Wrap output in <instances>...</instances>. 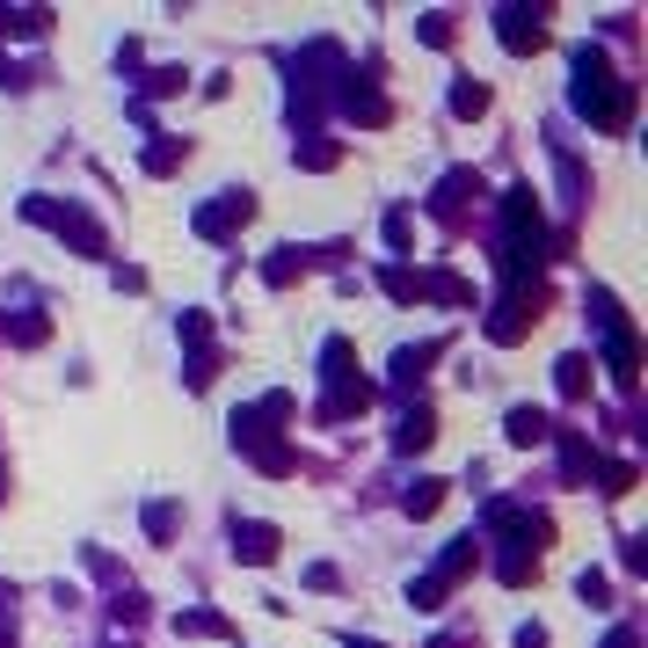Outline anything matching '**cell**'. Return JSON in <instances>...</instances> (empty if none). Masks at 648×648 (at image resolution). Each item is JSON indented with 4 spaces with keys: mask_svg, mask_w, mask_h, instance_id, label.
I'll use <instances>...</instances> for the list:
<instances>
[{
    "mask_svg": "<svg viewBox=\"0 0 648 648\" xmlns=\"http://www.w3.org/2000/svg\"><path fill=\"white\" fill-rule=\"evenodd\" d=\"M518 648H547V634H539V626H518Z\"/></svg>",
    "mask_w": 648,
    "mask_h": 648,
    "instance_id": "17",
    "label": "cell"
},
{
    "mask_svg": "<svg viewBox=\"0 0 648 648\" xmlns=\"http://www.w3.org/2000/svg\"><path fill=\"white\" fill-rule=\"evenodd\" d=\"M146 532H153V539H169V532H175V503H153V510H146Z\"/></svg>",
    "mask_w": 648,
    "mask_h": 648,
    "instance_id": "15",
    "label": "cell"
},
{
    "mask_svg": "<svg viewBox=\"0 0 648 648\" xmlns=\"http://www.w3.org/2000/svg\"><path fill=\"white\" fill-rule=\"evenodd\" d=\"M437 358H445V342H409V350H394V379H401V386H415V379H423V372H431Z\"/></svg>",
    "mask_w": 648,
    "mask_h": 648,
    "instance_id": "6",
    "label": "cell"
},
{
    "mask_svg": "<svg viewBox=\"0 0 648 648\" xmlns=\"http://www.w3.org/2000/svg\"><path fill=\"white\" fill-rule=\"evenodd\" d=\"M605 648H634V634H626V626H620V634H612V641H605Z\"/></svg>",
    "mask_w": 648,
    "mask_h": 648,
    "instance_id": "18",
    "label": "cell"
},
{
    "mask_svg": "<svg viewBox=\"0 0 648 648\" xmlns=\"http://www.w3.org/2000/svg\"><path fill=\"white\" fill-rule=\"evenodd\" d=\"M452 110H459V117H481V110H488V88H481V80H459V88H452Z\"/></svg>",
    "mask_w": 648,
    "mask_h": 648,
    "instance_id": "13",
    "label": "cell"
},
{
    "mask_svg": "<svg viewBox=\"0 0 648 648\" xmlns=\"http://www.w3.org/2000/svg\"><path fill=\"white\" fill-rule=\"evenodd\" d=\"M431 437H437V415L431 409H409V415H401V431H394V445H401V452H423Z\"/></svg>",
    "mask_w": 648,
    "mask_h": 648,
    "instance_id": "9",
    "label": "cell"
},
{
    "mask_svg": "<svg viewBox=\"0 0 648 648\" xmlns=\"http://www.w3.org/2000/svg\"><path fill=\"white\" fill-rule=\"evenodd\" d=\"M386 240H394V248H409V240H415V219H409V212H386Z\"/></svg>",
    "mask_w": 648,
    "mask_h": 648,
    "instance_id": "14",
    "label": "cell"
},
{
    "mask_svg": "<svg viewBox=\"0 0 648 648\" xmlns=\"http://www.w3.org/2000/svg\"><path fill=\"white\" fill-rule=\"evenodd\" d=\"M496 37H503V51H518V59H525V51L547 45V23H539V15H525V8H503V15H496Z\"/></svg>",
    "mask_w": 648,
    "mask_h": 648,
    "instance_id": "4",
    "label": "cell"
},
{
    "mask_svg": "<svg viewBox=\"0 0 648 648\" xmlns=\"http://www.w3.org/2000/svg\"><path fill=\"white\" fill-rule=\"evenodd\" d=\"M234 553L248 561V569H270V561H277V525H256V518L240 525L234 518Z\"/></svg>",
    "mask_w": 648,
    "mask_h": 648,
    "instance_id": "5",
    "label": "cell"
},
{
    "mask_svg": "<svg viewBox=\"0 0 648 648\" xmlns=\"http://www.w3.org/2000/svg\"><path fill=\"white\" fill-rule=\"evenodd\" d=\"M364 648H379V641H364Z\"/></svg>",
    "mask_w": 648,
    "mask_h": 648,
    "instance_id": "19",
    "label": "cell"
},
{
    "mask_svg": "<svg viewBox=\"0 0 648 648\" xmlns=\"http://www.w3.org/2000/svg\"><path fill=\"white\" fill-rule=\"evenodd\" d=\"M423 45H452V15H423Z\"/></svg>",
    "mask_w": 648,
    "mask_h": 648,
    "instance_id": "16",
    "label": "cell"
},
{
    "mask_svg": "<svg viewBox=\"0 0 648 648\" xmlns=\"http://www.w3.org/2000/svg\"><path fill=\"white\" fill-rule=\"evenodd\" d=\"M510 445H547L553 437V423H547V409H510Z\"/></svg>",
    "mask_w": 648,
    "mask_h": 648,
    "instance_id": "8",
    "label": "cell"
},
{
    "mask_svg": "<svg viewBox=\"0 0 648 648\" xmlns=\"http://www.w3.org/2000/svg\"><path fill=\"white\" fill-rule=\"evenodd\" d=\"M576 110L598 124V132H626V117H634V80H620L598 45L576 51Z\"/></svg>",
    "mask_w": 648,
    "mask_h": 648,
    "instance_id": "1",
    "label": "cell"
},
{
    "mask_svg": "<svg viewBox=\"0 0 648 648\" xmlns=\"http://www.w3.org/2000/svg\"><path fill=\"white\" fill-rule=\"evenodd\" d=\"M248 219H256V197H248V190H226L212 212H197V234H204V240H226L234 226H248Z\"/></svg>",
    "mask_w": 648,
    "mask_h": 648,
    "instance_id": "3",
    "label": "cell"
},
{
    "mask_svg": "<svg viewBox=\"0 0 648 648\" xmlns=\"http://www.w3.org/2000/svg\"><path fill=\"white\" fill-rule=\"evenodd\" d=\"M437 503H445V481H415L409 488V518H431Z\"/></svg>",
    "mask_w": 648,
    "mask_h": 648,
    "instance_id": "12",
    "label": "cell"
},
{
    "mask_svg": "<svg viewBox=\"0 0 648 648\" xmlns=\"http://www.w3.org/2000/svg\"><path fill=\"white\" fill-rule=\"evenodd\" d=\"M553 372H561V394H569V401H583V394H590V372H598V364H590V358H561Z\"/></svg>",
    "mask_w": 648,
    "mask_h": 648,
    "instance_id": "10",
    "label": "cell"
},
{
    "mask_svg": "<svg viewBox=\"0 0 648 648\" xmlns=\"http://www.w3.org/2000/svg\"><path fill=\"white\" fill-rule=\"evenodd\" d=\"M23 219H37V226H51V234H66L73 248H80V256H102V248H110L96 219H88V212H73V204H51V197H29Z\"/></svg>",
    "mask_w": 648,
    "mask_h": 648,
    "instance_id": "2",
    "label": "cell"
},
{
    "mask_svg": "<svg viewBox=\"0 0 648 648\" xmlns=\"http://www.w3.org/2000/svg\"><path fill=\"white\" fill-rule=\"evenodd\" d=\"M466 197H481V175L474 169H452L437 183V212H466Z\"/></svg>",
    "mask_w": 648,
    "mask_h": 648,
    "instance_id": "7",
    "label": "cell"
},
{
    "mask_svg": "<svg viewBox=\"0 0 648 648\" xmlns=\"http://www.w3.org/2000/svg\"><path fill=\"white\" fill-rule=\"evenodd\" d=\"M190 146L183 139H161V146H146V175H175V161H183Z\"/></svg>",
    "mask_w": 648,
    "mask_h": 648,
    "instance_id": "11",
    "label": "cell"
}]
</instances>
